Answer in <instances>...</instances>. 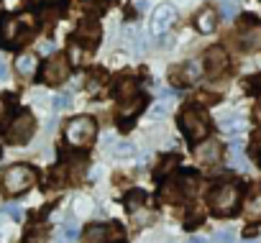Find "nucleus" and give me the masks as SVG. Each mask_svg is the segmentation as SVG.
<instances>
[{"instance_id": "obj_3", "label": "nucleus", "mask_w": 261, "mask_h": 243, "mask_svg": "<svg viewBox=\"0 0 261 243\" xmlns=\"http://www.w3.org/2000/svg\"><path fill=\"white\" fill-rule=\"evenodd\" d=\"M97 136V123L90 118V115H80V118H72L67 128H64V141L67 146L72 149H85L95 141Z\"/></svg>"}, {"instance_id": "obj_19", "label": "nucleus", "mask_w": 261, "mask_h": 243, "mask_svg": "<svg viewBox=\"0 0 261 243\" xmlns=\"http://www.w3.org/2000/svg\"><path fill=\"white\" fill-rule=\"evenodd\" d=\"M177 167H179V156H174V154L164 156L162 164L156 167V179H159V182H162V179H169V177L177 172Z\"/></svg>"}, {"instance_id": "obj_12", "label": "nucleus", "mask_w": 261, "mask_h": 243, "mask_svg": "<svg viewBox=\"0 0 261 243\" xmlns=\"http://www.w3.org/2000/svg\"><path fill=\"white\" fill-rule=\"evenodd\" d=\"M241 44L246 49L261 46V23L253 21L251 16H243V21H241Z\"/></svg>"}, {"instance_id": "obj_4", "label": "nucleus", "mask_w": 261, "mask_h": 243, "mask_svg": "<svg viewBox=\"0 0 261 243\" xmlns=\"http://www.w3.org/2000/svg\"><path fill=\"white\" fill-rule=\"evenodd\" d=\"M36 182V169L29 164H13L3 172V190L8 195H23Z\"/></svg>"}, {"instance_id": "obj_38", "label": "nucleus", "mask_w": 261, "mask_h": 243, "mask_svg": "<svg viewBox=\"0 0 261 243\" xmlns=\"http://www.w3.org/2000/svg\"><path fill=\"white\" fill-rule=\"evenodd\" d=\"M243 243H258V240H243Z\"/></svg>"}, {"instance_id": "obj_5", "label": "nucleus", "mask_w": 261, "mask_h": 243, "mask_svg": "<svg viewBox=\"0 0 261 243\" xmlns=\"http://www.w3.org/2000/svg\"><path fill=\"white\" fill-rule=\"evenodd\" d=\"M36 21L31 16H18V18H6L0 26V44L3 46H16L21 41H26L34 31Z\"/></svg>"}, {"instance_id": "obj_27", "label": "nucleus", "mask_w": 261, "mask_h": 243, "mask_svg": "<svg viewBox=\"0 0 261 243\" xmlns=\"http://www.w3.org/2000/svg\"><path fill=\"white\" fill-rule=\"evenodd\" d=\"M0 215H8V218H13V220H21V218H23V210H21L18 205H6L3 210H0Z\"/></svg>"}, {"instance_id": "obj_16", "label": "nucleus", "mask_w": 261, "mask_h": 243, "mask_svg": "<svg viewBox=\"0 0 261 243\" xmlns=\"http://www.w3.org/2000/svg\"><path fill=\"white\" fill-rule=\"evenodd\" d=\"M243 215H246V220H251V223L261 220V187L253 190L251 197L246 200V205H243Z\"/></svg>"}, {"instance_id": "obj_37", "label": "nucleus", "mask_w": 261, "mask_h": 243, "mask_svg": "<svg viewBox=\"0 0 261 243\" xmlns=\"http://www.w3.org/2000/svg\"><path fill=\"white\" fill-rule=\"evenodd\" d=\"M190 243H205V240H202V238H197V235H195V238H190Z\"/></svg>"}, {"instance_id": "obj_33", "label": "nucleus", "mask_w": 261, "mask_h": 243, "mask_svg": "<svg viewBox=\"0 0 261 243\" xmlns=\"http://www.w3.org/2000/svg\"><path fill=\"white\" fill-rule=\"evenodd\" d=\"M200 100H205V102H215L218 97H215V95H210V92H205V95H200Z\"/></svg>"}, {"instance_id": "obj_28", "label": "nucleus", "mask_w": 261, "mask_h": 243, "mask_svg": "<svg viewBox=\"0 0 261 243\" xmlns=\"http://www.w3.org/2000/svg\"><path fill=\"white\" fill-rule=\"evenodd\" d=\"M115 156H118V159L134 156V146H130V144H118V146H115Z\"/></svg>"}, {"instance_id": "obj_24", "label": "nucleus", "mask_w": 261, "mask_h": 243, "mask_svg": "<svg viewBox=\"0 0 261 243\" xmlns=\"http://www.w3.org/2000/svg\"><path fill=\"white\" fill-rule=\"evenodd\" d=\"M162 197H164L167 202H179V200L185 197V192H182L179 184H177V187H174V184H164V187H162Z\"/></svg>"}, {"instance_id": "obj_25", "label": "nucleus", "mask_w": 261, "mask_h": 243, "mask_svg": "<svg viewBox=\"0 0 261 243\" xmlns=\"http://www.w3.org/2000/svg\"><path fill=\"white\" fill-rule=\"evenodd\" d=\"M220 13H223V18H236L238 16V3H236V0H223V3H220Z\"/></svg>"}, {"instance_id": "obj_21", "label": "nucleus", "mask_w": 261, "mask_h": 243, "mask_svg": "<svg viewBox=\"0 0 261 243\" xmlns=\"http://www.w3.org/2000/svg\"><path fill=\"white\" fill-rule=\"evenodd\" d=\"M144 202H146V192L144 190H130L125 195V210H130V212H136L139 207H144Z\"/></svg>"}, {"instance_id": "obj_1", "label": "nucleus", "mask_w": 261, "mask_h": 243, "mask_svg": "<svg viewBox=\"0 0 261 243\" xmlns=\"http://www.w3.org/2000/svg\"><path fill=\"white\" fill-rule=\"evenodd\" d=\"M207 205L215 215H233L241 205V187L236 182H220L210 190Z\"/></svg>"}, {"instance_id": "obj_13", "label": "nucleus", "mask_w": 261, "mask_h": 243, "mask_svg": "<svg viewBox=\"0 0 261 243\" xmlns=\"http://www.w3.org/2000/svg\"><path fill=\"white\" fill-rule=\"evenodd\" d=\"M220 156H223V149H220V141L215 139H205L202 144L195 146V159L200 164H215Z\"/></svg>"}, {"instance_id": "obj_32", "label": "nucleus", "mask_w": 261, "mask_h": 243, "mask_svg": "<svg viewBox=\"0 0 261 243\" xmlns=\"http://www.w3.org/2000/svg\"><path fill=\"white\" fill-rule=\"evenodd\" d=\"M62 230H64V235H67L69 240L77 235V225H74V223H64V228H62Z\"/></svg>"}, {"instance_id": "obj_10", "label": "nucleus", "mask_w": 261, "mask_h": 243, "mask_svg": "<svg viewBox=\"0 0 261 243\" xmlns=\"http://www.w3.org/2000/svg\"><path fill=\"white\" fill-rule=\"evenodd\" d=\"M205 72L210 74V77H220L223 72H228V54L223 51V46H210L207 51H205Z\"/></svg>"}, {"instance_id": "obj_23", "label": "nucleus", "mask_w": 261, "mask_h": 243, "mask_svg": "<svg viewBox=\"0 0 261 243\" xmlns=\"http://www.w3.org/2000/svg\"><path fill=\"white\" fill-rule=\"evenodd\" d=\"M179 187L185 195H192L197 190V174L195 172H182V179H179Z\"/></svg>"}, {"instance_id": "obj_26", "label": "nucleus", "mask_w": 261, "mask_h": 243, "mask_svg": "<svg viewBox=\"0 0 261 243\" xmlns=\"http://www.w3.org/2000/svg\"><path fill=\"white\" fill-rule=\"evenodd\" d=\"M102 82H105V79H102V72H92V74H90V82H87V90L95 95V92L102 87Z\"/></svg>"}, {"instance_id": "obj_34", "label": "nucleus", "mask_w": 261, "mask_h": 243, "mask_svg": "<svg viewBox=\"0 0 261 243\" xmlns=\"http://www.w3.org/2000/svg\"><path fill=\"white\" fill-rule=\"evenodd\" d=\"M164 113H167L164 105H156V107H154V118H159V115H164Z\"/></svg>"}, {"instance_id": "obj_20", "label": "nucleus", "mask_w": 261, "mask_h": 243, "mask_svg": "<svg viewBox=\"0 0 261 243\" xmlns=\"http://www.w3.org/2000/svg\"><path fill=\"white\" fill-rule=\"evenodd\" d=\"M243 128H246V118H241V115L220 118V131H225V133H241Z\"/></svg>"}, {"instance_id": "obj_14", "label": "nucleus", "mask_w": 261, "mask_h": 243, "mask_svg": "<svg viewBox=\"0 0 261 243\" xmlns=\"http://www.w3.org/2000/svg\"><path fill=\"white\" fill-rule=\"evenodd\" d=\"M74 41H77L80 46L92 49V46L100 41V23H95V21H85V23H80V29L74 31Z\"/></svg>"}, {"instance_id": "obj_11", "label": "nucleus", "mask_w": 261, "mask_h": 243, "mask_svg": "<svg viewBox=\"0 0 261 243\" xmlns=\"http://www.w3.org/2000/svg\"><path fill=\"white\" fill-rule=\"evenodd\" d=\"M200 74H202L200 62H185L182 67H174V69H172V82L179 85V87H187V85L197 82Z\"/></svg>"}, {"instance_id": "obj_9", "label": "nucleus", "mask_w": 261, "mask_h": 243, "mask_svg": "<svg viewBox=\"0 0 261 243\" xmlns=\"http://www.w3.org/2000/svg\"><path fill=\"white\" fill-rule=\"evenodd\" d=\"M174 21H177V8L169 6V3H162V6L154 11L149 29H151L154 36H162V34H167V31L174 26Z\"/></svg>"}, {"instance_id": "obj_35", "label": "nucleus", "mask_w": 261, "mask_h": 243, "mask_svg": "<svg viewBox=\"0 0 261 243\" xmlns=\"http://www.w3.org/2000/svg\"><path fill=\"white\" fill-rule=\"evenodd\" d=\"M6 74H8V69H6V64H3V62H0V79H3Z\"/></svg>"}, {"instance_id": "obj_18", "label": "nucleus", "mask_w": 261, "mask_h": 243, "mask_svg": "<svg viewBox=\"0 0 261 243\" xmlns=\"http://www.w3.org/2000/svg\"><path fill=\"white\" fill-rule=\"evenodd\" d=\"M36 69H39V59H36L34 54H21V57L16 59V72H18L21 77H31Z\"/></svg>"}, {"instance_id": "obj_8", "label": "nucleus", "mask_w": 261, "mask_h": 243, "mask_svg": "<svg viewBox=\"0 0 261 243\" xmlns=\"http://www.w3.org/2000/svg\"><path fill=\"white\" fill-rule=\"evenodd\" d=\"M34 128H36L34 115H31L29 110H23V113H18V115L13 118V123H11V128H8V141H11V144H26V141L31 139Z\"/></svg>"}, {"instance_id": "obj_22", "label": "nucleus", "mask_w": 261, "mask_h": 243, "mask_svg": "<svg viewBox=\"0 0 261 243\" xmlns=\"http://www.w3.org/2000/svg\"><path fill=\"white\" fill-rule=\"evenodd\" d=\"M49 240V228L46 225H34L26 233V243H46Z\"/></svg>"}, {"instance_id": "obj_15", "label": "nucleus", "mask_w": 261, "mask_h": 243, "mask_svg": "<svg viewBox=\"0 0 261 243\" xmlns=\"http://www.w3.org/2000/svg\"><path fill=\"white\" fill-rule=\"evenodd\" d=\"M195 26H197V31H202V34H213L215 26H218V13H215L213 8H202V11L195 16Z\"/></svg>"}, {"instance_id": "obj_17", "label": "nucleus", "mask_w": 261, "mask_h": 243, "mask_svg": "<svg viewBox=\"0 0 261 243\" xmlns=\"http://www.w3.org/2000/svg\"><path fill=\"white\" fill-rule=\"evenodd\" d=\"M118 97H120V102L136 100L139 97V82L134 77H120V82H118Z\"/></svg>"}, {"instance_id": "obj_31", "label": "nucleus", "mask_w": 261, "mask_h": 243, "mask_svg": "<svg viewBox=\"0 0 261 243\" xmlns=\"http://www.w3.org/2000/svg\"><path fill=\"white\" fill-rule=\"evenodd\" d=\"M74 207H77V212H82V215H87V212L92 210V205H90V200H87V197H80Z\"/></svg>"}, {"instance_id": "obj_7", "label": "nucleus", "mask_w": 261, "mask_h": 243, "mask_svg": "<svg viewBox=\"0 0 261 243\" xmlns=\"http://www.w3.org/2000/svg\"><path fill=\"white\" fill-rule=\"evenodd\" d=\"M69 77V59L64 54H54L46 59L44 69H41V79L46 85H62Z\"/></svg>"}, {"instance_id": "obj_29", "label": "nucleus", "mask_w": 261, "mask_h": 243, "mask_svg": "<svg viewBox=\"0 0 261 243\" xmlns=\"http://www.w3.org/2000/svg\"><path fill=\"white\" fill-rule=\"evenodd\" d=\"M69 102H72V95H67V92H62V95H57V97H54V107H57V110L69 107Z\"/></svg>"}, {"instance_id": "obj_36", "label": "nucleus", "mask_w": 261, "mask_h": 243, "mask_svg": "<svg viewBox=\"0 0 261 243\" xmlns=\"http://www.w3.org/2000/svg\"><path fill=\"white\" fill-rule=\"evenodd\" d=\"M256 120L261 123V100H258V105H256Z\"/></svg>"}, {"instance_id": "obj_2", "label": "nucleus", "mask_w": 261, "mask_h": 243, "mask_svg": "<svg viewBox=\"0 0 261 243\" xmlns=\"http://www.w3.org/2000/svg\"><path fill=\"white\" fill-rule=\"evenodd\" d=\"M179 128H182V133H185L192 144L205 141V136H207V131H210V118H207V113H205L202 107L187 105V107L179 113Z\"/></svg>"}, {"instance_id": "obj_6", "label": "nucleus", "mask_w": 261, "mask_h": 243, "mask_svg": "<svg viewBox=\"0 0 261 243\" xmlns=\"http://www.w3.org/2000/svg\"><path fill=\"white\" fill-rule=\"evenodd\" d=\"M125 230L118 225V223H110V225H87L82 230V243H105V240H123Z\"/></svg>"}, {"instance_id": "obj_30", "label": "nucleus", "mask_w": 261, "mask_h": 243, "mask_svg": "<svg viewBox=\"0 0 261 243\" xmlns=\"http://www.w3.org/2000/svg\"><path fill=\"white\" fill-rule=\"evenodd\" d=\"M213 240H215V243H236L230 230H218V233L213 235Z\"/></svg>"}]
</instances>
